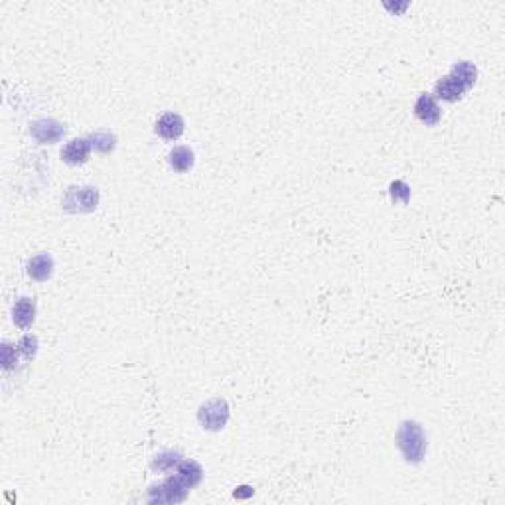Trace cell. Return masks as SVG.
Segmentation results:
<instances>
[{
	"mask_svg": "<svg viewBox=\"0 0 505 505\" xmlns=\"http://www.w3.org/2000/svg\"><path fill=\"white\" fill-rule=\"evenodd\" d=\"M14 357H16V354H14L12 345L10 344H2V368L10 369L12 363H16V361H14Z\"/></svg>",
	"mask_w": 505,
	"mask_h": 505,
	"instance_id": "cell-19",
	"label": "cell"
},
{
	"mask_svg": "<svg viewBox=\"0 0 505 505\" xmlns=\"http://www.w3.org/2000/svg\"><path fill=\"white\" fill-rule=\"evenodd\" d=\"M186 495H188V488L174 476L164 480L160 485L150 488L149 502L150 504H180L184 502Z\"/></svg>",
	"mask_w": 505,
	"mask_h": 505,
	"instance_id": "cell-4",
	"label": "cell"
},
{
	"mask_svg": "<svg viewBox=\"0 0 505 505\" xmlns=\"http://www.w3.org/2000/svg\"><path fill=\"white\" fill-rule=\"evenodd\" d=\"M26 271H28V276L36 282H46L47 278H52V275H54V259L47 252L36 255L28 261Z\"/></svg>",
	"mask_w": 505,
	"mask_h": 505,
	"instance_id": "cell-9",
	"label": "cell"
},
{
	"mask_svg": "<svg viewBox=\"0 0 505 505\" xmlns=\"http://www.w3.org/2000/svg\"><path fill=\"white\" fill-rule=\"evenodd\" d=\"M197 421L206 430H211V432L223 430L227 421H229V405L225 399L216 397V399H211V401H207L206 405L199 407Z\"/></svg>",
	"mask_w": 505,
	"mask_h": 505,
	"instance_id": "cell-3",
	"label": "cell"
},
{
	"mask_svg": "<svg viewBox=\"0 0 505 505\" xmlns=\"http://www.w3.org/2000/svg\"><path fill=\"white\" fill-rule=\"evenodd\" d=\"M30 135L40 142V144H54L59 142L66 135V126L54 121V119H38L30 123Z\"/></svg>",
	"mask_w": 505,
	"mask_h": 505,
	"instance_id": "cell-5",
	"label": "cell"
},
{
	"mask_svg": "<svg viewBox=\"0 0 505 505\" xmlns=\"http://www.w3.org/2000/svg\"><path fill=\"white\" fill-rule=\"evenodd\" d=\"M168 162H170V166L174 168V172L184 174L194 166V152H192V149H188V146H176V149L170 152Z\"/></svg>",
	"mask_w": 505,
	"mask_h": 505,
	"instance_id": "cell-13",
	"label": "cell"
},
{
	"mask_svg": "<svg viewBox=\"0 0 505 505\" xmlns=\"http://www.w3.org/2000/svg\"><path fill=\"white\" fill-rule=\"evenodd\" d=\"M180 452H172V450H166V452H160L156 454L154 460H152V470L154 472H170L174 470L178 464H180Z\"/></svg>",
	"mask_w": 505,
	"mask_h": 505,
	"instance_id": "cell-15",
	"label": "cell"
},
{
	"mask_svg": "<svg viewBox=\"0 0 505 505\" xmlns=\"http://www.w3.org/2000/svg\"><path fill=\"white\" fill-rule=\"evenodd\" d=\"M389 195L393 204H409L411 202V188L405 184L402 180H395L389 186Z\"/></svg>",
	"mask_w": 505,
	"mask_h": 505,
	"instance_id": "cell-17",
	"label": "cell"
},
{
	"mask_svg": "<svg viewBox=\"0 0 505 505\" xmlns=\"http://www.w3.org/2000/svg\"><path fill=\"white\" fill-rule=\"evenodd\" d=\"M186 128V123L182 116L178 115V113H166V115H162L158 119V123H156V135L162 138H166V140H176V138L182 137V133H184Z\"/></svg>",
	"mask_w": 505,
	"mask_h": 505,
	"instance_id": "cell-8",
	"label": "cell"
},
{
	"mask_svg": "<svg viewBox=\"0 0 505 505\" xmlns=\"http://www.w3.org/2000/svg\"><path fill=\"white\" fill-rule=\"evenodd\" d=\"M12 320L18 328H30L36 320V302L32 299H20L12 306Z\"/></svg>",
	"mask_w": 505,
	"mask_h": 505,
	"instance_id": "cell-12",
	"label": "cell"
},
{
	"mask_svg": "<svg viewBox=\"0 0 505 505\" xmlns=\"http://www.w3.org/2000/svg\"><path fill=\"white\" fill-rule=\"evenodd\" d=\"M255 494V490L249 488V485H241V488H237V492H235V497H239V499H245V497H251Z\"/></svg>",
	"mask_w": 505,
	"mask_h": 505,
	"instance_id": "cell-20",
	"label": "cell"
},
{
	"mask_svg": "<svg viewBox=\"0 0 505 505\" xmlns=\"http://www.w3.org/2000/svg\"><path fill=\"white\" fill-rule=\"evenodd\" d=\"M414 115L419 116L421 123H425L426 126H437L442 119V113H440V107L435 101L432 95H426L423 93L416 103H414Z\"/></svg>",
	"mask_w": 505,
	"mask_h": 505,
	"instance_id": "cell-6",
	"label": "cell"
},
{
	"mask_svg": "<svg viewBox=\"0 0 505 505\" xmlns=\"http://www.w3.org/2000/svg\"><path fill=\"white\" fill-rule=\"evenodd\" d=\"M397 446L409 464H421L426 454V435L416 421H405L397 430Z\"/></svg>",
	"mask_w": 505,
	"mask_h": 505,
	"instance_id": "cell-1",
	"label": "cell"
},
{
	"mask_svg": "<svg viewBox=\"0 0 505 505\" xmlns=\"http://www.w3.org/2000/svg\"><path fill=\"white\" fill-rule=\"evenodd\" d=\"M450 75H454L456 80L462 81L466 89H472L476 80H478V69H476V66L470 63V61H458V63L452 68Z\"/></svg>",
	"mask_w": 505,
	"mask_h": 505,
	"instance_id": "cell-14",
	"label": "cell"
},
{
	"mask_svg": "<svg viewBox=\"0 0 505 505\" xmlns=\"http://www.w3.org/2000/svg\"><path fill=\"white\" fill-rule=\"evenodd\" d=\"M18 349L22 352V356L26 359H34L36 352H38V338L36 336H24L22 340L18 342Z\"/></svg>",
	"mask_w": 505,
	"mask_h": 505,
	"instance_id": "cell-18",
	"label": "cell"
},
{
	"mask_svg": "<svg viewBox=\"0 0 505 505\" xmlns=\"http://www.w3.org/2000/svg\"><path fill=\"white\" fill-rule=\"evenodd\" d=\"M89 154H91V140L87 138H73L71 142H68V146L61 150L63 162H68L71 166L85 164L89 160Z\"/></svg>",
	"mask_w": 505,
	"mask_h": 505,
	"instance_id": "cell-7",
	"label": "cell"
},
{
	"mask_svg": "<svg viewBox=\"0 0 505 505\" xmlns=\"http://www.w3.org/2000/svg\"><path fill=\"white\" fill-rule=\"evenodd\" d=\"M466 91L468 89L464 87V83L456 80L454 75H450V73L437 83V97H440L442 101H448V103H454V101L462 99Z\"/></svg>",
	"mask_w": 505,
	"mask_h": 505,
	"instance_id": "cell-11",
	"label": "cell"
},
{
	"mask_svg": "<svg viewBox=\"0 0 505 505\" xmlns=\"http://www.w3.org/2000/svg\"><path fill=\"white\" fill-rule=\"evenodd\" d=\"M176 478L184 483L188 490H192L195 485H199L204 478V470L195 460H180V464L176 466Z\"/></svg>",
	"mask_w": 505,
	"mask_h": 505,
	"instance_id": "cell-10",
	"label": "cell"
},
{
	"mask_svg": "<svg viewBox=\"0 0 505 505\" xmlns=\"http://www.w3.org/2000/svg\"><path fill=\"white\" fill-rule=\"evenodd\" d=\"M89 140H91L93 149L103 152V154L113 152L116 146V137L111 130H97V133H93Z\"/></svg>",
	"mask_w": 505,
	"mask_h": 505,
	"instance_id": "cell-16",
	"label": "cell"
},
{
	"mask_svg": "<svg viewBox=\"0 0 505 505\" xmlns=\"http://www.w3.org/2000/svg\"><path fill=\"white\" fill-rule=\"evenodd\" d=\"M99 206V192L91 186H71L63 195V209L68 213H91Z\"/></svg>",
	"mask_w": 505,
	"mask_h": 505,
	"instance_id": "cell-2",
	"label": "cell"
}]
</instances>
